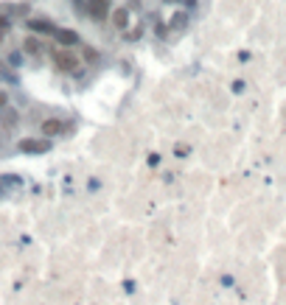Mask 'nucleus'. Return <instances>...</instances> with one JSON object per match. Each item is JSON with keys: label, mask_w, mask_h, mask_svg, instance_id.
Listing matches in <instances>:
<instances>
[{"label": "nucleus", "mask_w": 286, "mask_h": 305, "mask_svg": "<svg viewBox=\"0 0 286 305\" xmlns=\"http://www.w3.org/2000/svg\"><path fill=\"white\" fill-rule=\"evenodd\" d=\"M112 23H115V28H121V31H124V28L129 26V6H127V9H115V11H112Z\"/></svg>", "instance_id": "nucleus-4"}, {"label": "nucleus", "mask_w": 286, "mask_h": 305, "mask_svg": "<svg viewBox=\"0 0 286 305\" xmlns=\"http://www.w3.org/2000/svg\"><path fill=\"white\" fill-rule=\"evenodd\" d=\"M56 37H59V42H62V45H76V42H79L76 31H56Z\"/></svg>", "instance_id": "nucleus-7"}, {"label": "nucleus", "mask_w": 286, "mask_h": 305, "mask_svg": "<svg viewBox=\"0 0 286 305\" xmlns=\"http://www.w3.org/2000/svg\"><path fill=\"white\" fill-rule=\"evenodd\" d=\"M26 48H28L31 53H37V51H39V42H37V39H26Z\"/></svg>", "instance_id": "nucleus-9"}, {"label": "nucleus", "mask_w": 286, "mask_h": 305, "mask_svg": "<svg viewBox=\"0 0 286 305\" xmlns=\"http://www.w3.org/2000/svg\"><path fill=\"white\" fill-rule=\"evenodd\" d=\"M65 132V123L59 121V118H48V121H43V135L53 137V135H62Z\"/></svg>", "instance_id": "nucleus-3"}, {"label": "nucleus", "mask_w": 286, "mask_h": 305, "mask_svg": "<svg viewBox=\"0 0 286 305\" xmlns=\"http://www.w3.org/2000/svg\"><path fill=\"white\" fill-rule=\"evenodd\" d=\"M6 28H9V20H6V17H0V34H3Z\"/></svg>", "instance_id": "nucleus-10"}, {"label": "nucleus", "mask_w": 286, "mask_h": 305, "mask_svg": "<svg viewBox=\"0 0 286 305\" xmlns=\"http://www.w3.org/2000/svg\"><path fill=\"white\" fill-rule=\"evenodd\" d=\"M20 148H23V151H28V154H39V151H45V148H48V143H43V140H23Z\"/></svg>", "instance_id": "nucleus-6"}, {"label": "nucleus", "mask_w": 286, "mask_h": 305, "mask_svg": "<svg viewBox=\"0 0 286 305\" xmlns=\"http://www.w3.org/2000/svg\"><path fill=\"white\" fill-rule=\"evenodd\" d=\"M53 64H56L59 70H76L79 68V59H76V53H70V51H53Z\"/></svg>", "instance_id": "nucleus-1"}, {"label": "nucleus", "mask_w": 286, "mask_h": 305, "mask_svg": "<svg viewBox=\"0 0 286 305\" xmlns=\"http://www.w3.org/2000/svg\"><path fill=\"white\" fill-rule=\"evenodd\" d=\"M28 28H31V31H37V34H56L53 23H48V20H31V23H28Z\"/></svg>", "instance_id": "nucleus-5"}, {"label": "nucleus", "mask_w": 286, "mask_h": 305, "mask_svg": "<svg viewBox=\"0 0 286 305\" xmlns=\"http://www.w3.org/2000/svg\"><path fill=\"white\" fill-rule=\"evenodd\" d=\"M186 23H188V14H174V20H171V28L177 31V28H182Z\"/></svg>", "instance_id": "nucleus-8"}, {"label": "nucleus", "mask_w": 286, "mask_h": 305, "mask_svg": "<svg viewBox=\"0 0 286 305\" xmlns=\"http://www.w3.org/2000/svg\"><path fill=\"white\" fill-rule=\"evenodd\" d=\"M3 104H6V95H3V93H0V106H3Z\"/></svg>", "instance_id": "nucleus-11"}, {"label": "nucleus", "mask_w": 286, "mask_h": 305, "mask_svg": "<svg viewBox=\"0 0 286 305\" xmlns=\"http://www.w3.org/2000/svg\"><path fill=\"white\" fill-rule=\"evenodd\" d=\"M87 9L95 20H104L107 11H110V0H87Z\"/></svg>", "instance_id": "nucleus-2"}]
</instances>
